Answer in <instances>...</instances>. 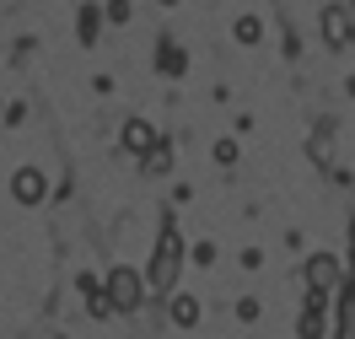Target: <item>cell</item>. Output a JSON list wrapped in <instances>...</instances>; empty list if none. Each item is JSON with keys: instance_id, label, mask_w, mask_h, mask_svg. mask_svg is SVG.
Segmentation results:
<instances>
[{"instance_id": "obj_8", "label": "cell", "mask_w": 355, "mask_h": 339, "mask_svg": "<svg viewBox=\"0 0 355 339\" xmlns=\"http://www.w3.org/2000/svg\"><path fill=\"white\" fill-rule=\"evenodd\" d=\"M173 318H178V323H194V302H189V296H178V302H173Z\"/></svg>"}, {"instance_id": "obj_3", "label": "cell", "mask_w": 355, "mask_h": 339, "mask_svg": "<svg viewBox=\"0 0 355 339\" xmlns=\"http://www.w3.org/2000/svg\"><path fill=\"white\" fill-rule=\"evenodd\" d=\"M11 189H17V200H22V205L44 200V178H38V173H17V183H11Z\"/></svg>"}, {"instance_id": "obj_6", "label": "cell", "mask_w": 355, "mask_h": 339, "mask_svg": "<svg viewBox=\"0 0 355 339\" xmlns=\"http://www.w3.org/2000/svg\"><path fill=\"white\" fill-rule=\"evenodd\" d=\"M259 33H264V27H259V17H243V22H237V38H243V44H253Z\"/></svg>"}, {"instance_id": "obj_1", "label": "cell", "mask_w": 355, "mask_h": 339, "mask_svg": "<svg viewBox=\"0 0 355 339\" xmlns=\"http://www.w3.org/2000/svg\"><path fill=\"white\" fill-rule=\"evenodd\" d=\"M113 307H119V313L140 307V280H135V270H113Z\"/></svg>"}, {"instance_id": "obj_7", "label": "cell", "mask_w": 355, "mask_h": 339, "mask_svg": "<svg viewBox=\"0 0 355 339\" xmlns=\"http://www.w3.org/2000/svg\"><path fill=\"white\" fill-rule=\"evenodd\" d=\"M124 140L140 151V146H151V130H146V124H130V130H124Z\"/></svg>"}, {"instance_id": "obj_5", "label": "cell", "mask_w": 355, "mask_h": 339, "mask_svg": "<svg viewBox=\"0 0 355 339\" xmlns=\"http://www.w3.org/2000/svg\"><path fill=\"white\" fill-rule=\"evenodd\" d=\"M312 286H334V259H312Z\"/></svg>"}, {"instance_id": "obj_2", "label": "cell", "mask_w": 355, "mask_h": 339, "mask_svg": "<svg viewBox=\"0 0 355 339\" xmlns=\"http://www.w3.org/2000/svg\"><path fill=\"white\" fill-rule=\"evenodd\" d=\"M178 237L173 232H167V237H162V259H156V286H167V280H173V264H178Z\"/></svg>"}, {"instance_id": "obj_4", "label": "cell", "mask_w": 355, "mask_h": 339, "mask_svg": "<svg viewBox=\"0 0 355 339\" xmlns=\"http://www.w3.org/2000/svg\"><path fill=\"white\" fill-rule=\"evenodd\" d=\"M323 27H329V44H345V38H350V22H345V11H329V17H323Z\"/></svg>"}]
</instances>
